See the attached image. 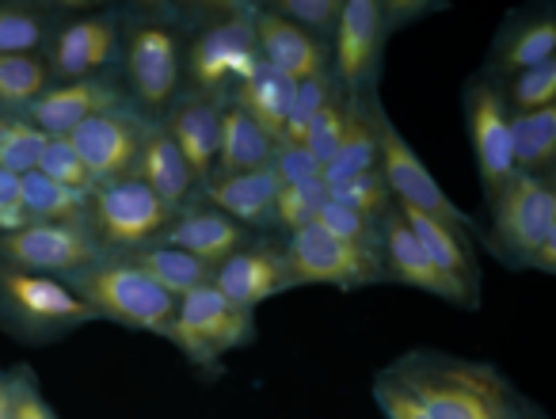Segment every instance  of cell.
<instances>
[{"mask_svg":"<svg viewBox=\"0 0 556 419\" xmlns=\"http://www.w3.org/2000/svg\"><path fill=\"white\" fill-rule=\"evenodd\" d=\"M386 373L401 381L431 419H526L533 411L500 366L454 351H404Z\"/></svg>","mask_w":556,"mask_h":419,"instance_id":"obj_1","label":"cell"},{"mask_svg":"<svg viewBox=\"0 0 556 419\" xmlns=\"http://www.w3.org/2000/svg\"><path fill=\"white\" fill-rule=\"evenodd\" d=\"M118 27H123L118 85L130 111L156 123L184 92V16L179 9H164V4H134L118 12Z\"/></svg>","mask_w":556,"mask_h":419,"instance_id":"obj_2","label":"cell"},{"mask_svg":"<svg viewBox=\"0 0 556 419\" xmlns=\"http://www.w3.org/2000/svg\"><path fill=\"white\" fill-rule=\"evenodd\" d=\"M187 47H184V92L206 96L214 103H229L237 85L255 69L260 47H255V4L225 0V4H202L184 9Z\"/></svg>","mask_w":556,"mask_h":419,"instance_id":"obj_3","label":"cell"},{"mask_svg":"<svg viewBox=\"0 0 556 419\" xmlns=\"http://www.w3.org/2000/svg\"><path fill=\"white\" fill-rule=\"evenodd\" d=\"M65 287L88 305L96 320L126 328V332H146L172 340V320H176V297L164 294L130 256H100L85 271L70 275Z\"/></svg>","mask_w":556,"mask_h":419,"instance_id":"obj_4","label":"cell"},{"mask_svg":"<svg viewBox=\"0 0 556 419\" xmlns=\"http://www.w3.org/2000/svg\"><path fill=\"white\" fill-rule=\"evenodd\" d=\"M88 325L96 317L62 279L0 267V332L20 347H54Z\"/></svg>","mask_w":556,"mask_h":419,"instance_id":"obj_5","label":"cell"},{"mask_svg":"<svg viewBox=\"0 0 556 419\" xmlns=\"http://www.w3.org/2000/svg\"><path fill=\"white\" fill-rule=\"evenodd\" d=\"M260 328L255 313L237 309L225 302L214 287H199L176 302V320H172V347L206 378H222L225 355L255 347Z\"/></svg>","mask_w":556,"mask_h":419,"instance_id":"obj_6","label":"cell"},{"mask_svg":"<svg viewBox=\"0 0 556 419\" xmlns=\"http://www.w3.org/2000/svg\"><path fill=\"white\" fill-rule=\"evenodd\" d=\"M488 249L507 271H530L533 256L556 237V179L515 176L488 202Z\"/></svg>","mask_w":556,"mask_h":419,"instance_id":"obj_7","label":"cell"},{"mask_svg":"<svg viewBox=\"0 0 556 419\" xmlns=\"http://www.w3.org/2000/svg\"><path fill=\"white\" fill-rule=\"evenodd\" d=\"M172 214L138 176L103 183L88 199V233L100 256H134L164 241Z\"/></svg>","mask_w":556,"mask_h":419,"instance_id":"obj_8","label":"cell"},{"mask_svg":"<svg viewBox=\"0 0 556 419\" xmlns=\"http://www.w3.org/2000/svg\"><path fill=\"white\" fill-rule=\"evenodd\" d=\"M370 123H374V138H378V172H381V179H386L396 206L419 210V214H431V218L477 233L469 214L442 191V183L434 179V172L427 168L424 156L416 153V145H412L401 126L389 118L386 103H381V92L370 96Z\"/></svg>","mask_w":556,"mask_h":419,"instance_id":"obj_9","label":"cell"},{"mask_svg":"<svg viewBox=\"0 0 556 419\" xmlns=\"http://www.w3.org/2000/svg\"><path fill=\"white\" fill-rule=\"evenodd\" d=\"M278 244H282V256H287L294 290L336 287V290H343V294H351V290L389 282L386 267H381V256L355 249V244L325 233L320 226H305V229H298V233L278 237Z\"/></svg>","mask_w":556,"mask_h":419,"instance_id":"obj_10","label":"cell"},{"mask_svg":"<svg viewBox=\"0 0 556 419\" xmlns=\"http://www.w3.org/2000/svg\"><path fill=\"white\" fill-rule=\"evenodd\" d=\"M389 39L393 31L381 0H343L340 27L332 35V80L348 100L381 92Z\"/></svg>","mask_w":556,"mask_h":419,"instance_id":"obj_11","label":"cell"},{"mask_svg":"<svg viewBox=\"0 0 556 419\" xmlns=\"http://www.w3.org/2000/svg\"><path fill=\"white\" fill-rule=\"evenodd\" d=\"M118 42H123L118 9L70 12L42 47V62H47L54 85L118 77Z\"/></svg>","mask_w":556,"mask_h":419,"instance_id":"obj_12","label":"cell"},{"mask_svg":"<svg viewBox=\"0 0 556 419\" xmlns=\"http://www.w3.org/2000/svg\"><path fill=\"white\" fill-rule=\"evenodd\" d=\"M462 123L465 138L472 149V164H477V179L484 202H492L515 172V156H510V115L503 103L500 88L488 85L484 77H469L462 85Z\"/></svg>","mask_w":556,"mask_h":419,"instance_id":"obj_13","label":"cell"},{"mask_svg":"<svg viewBox=\"0 0 556 419\" xmlns=\"http://www.w3.org/2000/svg\"><path fill=\"white\" fill-rule=\"evenodd\" d=\"M100 259L92 233L77 226H47L27 221L16 233H0V267L4 271L42 275V279H70Z\"/></svg>","mask_w":556,"mask_h":419,"instance_id":"obj_14","label":"cell"},{"mask_svg":"<svg viewBox=\"0 0 556 419\" xmlns=\"http://www.w3.org/2000/svg\"><path fill=\"white\" fill-rule=\"evenodd\" d=\"M210 287L244 313H255L260 305L275 302L282 294H294V279H290L278 237H255L252 244L232 252L225 264L214 267Z\"/></svg>","mask_w":556,"mask_h":419,"instance_id":"obj_15","label":"cell"},{"mask_svg":"<svg viewBox=\"0 0 556 419\" xmlns=\"http://www.w3.org/2000/svg\"><path fill=\"white\" fill-rule=\"evenodd\" d=\"M556 58V12L553 9H518L495 27L492 42H488L484 65L477 77L488 85L503 88L510 77L533 69L541 62Z\"/></svg>","mask_w":556,"mask_h":419,"instance_id":"obj_16","label":"cell"},{"mask_svg":"<svg viewBox=\"0 0 556 419\" xmlns=\"http://www.w3.org/2000/svg\"><path fill=\"white\" fill-rule=\"evenodd\" d=\"M381 267H386V279L396 282V287H408V290H419V294H431L439 302L454 305V309H465V313H477L480 302L469 297L462 287H457L450 275H442L439 267L431 264L419 241L412 237L408 221L401 218V210H386L381 214Z\"/></svg>","mask_w":556,"mask_h":419,"instance_id":"obj_17","label":"cell"},{"mask_svg":"<svg viewBox=\"0 0 556 419\" xmlns=\"http://www.w3.org/2000/svg\"><path fill=\"white\" fill-rule=\"evenodd\" d=\"M146 123L149 118H141L138 111L123 107V111H108V115L88 118L85 126H77V130L70 134L73 149H77L88 176H92V187L134 176V161H138Z\"/></svg>","mask_w":556,"mask_h":419,"instance_id":"obj_18","label":"cell"},{"mask_svg":"<svg viewBox=\"0 0 556 419\" xmlns=\"http://www.w3.org/2000/svg\"><path fill=\"white\" fill-rule=\"evenodd\" d=\"M126 92L118 77H92V80H73V85H50L39 100L27 107V123L42 130L47 138H70L77 126L88 118L108 115V111H123Z\"/></svg>","mask_w":556,"mask_h":419,"instance_id":"obj_19","label":"cell"},{"mask_svg":"<svg viewBox=\"0 0 556 419\" xmlns=\"http://www.w3.org/2000/svg\"><path fill=\"white\" fill-rule=\"evenodd\" d=\"M278 183L275 168H255V172H214L202 183V202L222 210L225 218L244 226L255 237H275V206H278Z\"/></svg>","mask_w":556,"mask_h":419,"instance_id":"obj_20","label":"cell"},{"mask_svg":"<svg viewBox=\"0 0 556 419\" xmlns=\"http://www.w3.org/2000/svg\"><path fill=\"white\" fill-rule=\"evenodd\" d=\"M134 176H138L172 214H179V210L194 206V202L202 199V187H199V179H194L191 164L179 153V145L172 141L168 126H164L161 118L146 123L138 161H134Z\"/></svg>","mask_w":556,"mask_h":419,"instance_id":"obj_21","label":"cell"},{"mask_svg":"<svg viewBox=\"0 0 556 419\" xmlns=\"http://www.w3.org/2000/svg\"><path fill=\"white\" fill-rule=\"evenodd\" d=\"M255 47H260V58L278 69L282 77L309 80V77H325L332 73V47L313 35H305L302 27L287 24L282 16H275L270 9L255 4Z\"/></svg>","mask_w":556,"mask_h":419,"instance_id":"obj_22","label":"cell"},{"mask_svg":"<svg viewBox=\"0 0 556 419\" xmlns=\"http://www.w3.org/2000/svg\"><path fill=\"white\" fill-rule=\"evenodd\" d=\"M396 210H401V218L408 221V229L419 241V249L431 256V264L439 267L442 275H450L465 294L480 302V290H484V267H480L472 229L450 226V221H439V218H431V214H419V210H408V206H396Z\"/></svg>","mask_w":556,"mask_h":419,"instance_id":"obj_23","label":"cell"},{"mask_svg":"<svg viewBox=\"0 0 556 419\" xmlns=\"http://www.w3.org/2000/svg\"><path fill=\"white\" fill-rule=\"evenodd\" d=\"M252 241H255V233H248L244 226H237L232 218H225L222 210L206 206V202L199 199L194 206L179 210L176 218H172V226H168V233H164L161 244L187 252V256H194L206 267H217V264H225L232 252H240Z\"/></svg>","mask_w":556,"mask_h":419,"instance_id":"obj_24","label":"cell"},{"mask_svg":"<svg viewBox=\"0 0 556 419\" xmlns=\"http://www.w3.org/2000/svg\"><path fill=\"white\" fill-rule=\"evenodd\" d=\"M168 126L172 141L179 145V153L187 156L199 187L214 176L217 164V141H222V103L206 100V96L179 92L176 103L168 107V115L161 118Z\"/></svg>","mask_w":556,"mask_h":419,"instance_id":"obj_25","label":"cell"},{"mask_svg":"<svg viewBox=\"0 0 556 419\" xmlns=\"http://www.w3.org/2000/svg\"><path fill=\"white\" fill-rule=\"evenodd\" d=\"M278 141L255 123L248 111L237 103H222V141H217V164L214 172L229 176V172H255L270 168Z\"/></svg>","mask_w":556,"mask_h":419,"instance_id":"obj_26","label":"cell"},{"mask_svg":"<svg viewBox=\"0 0 556 419\" xmlns=\"http://www.w3.org/2000/svg\"><path fill=\"white\" fill-rule=\"evenodd\" d=\"M70 12L65 4H31V0H0V58L4 54H42L54 27Z\"/></svg>","mask_w":556,"mask_h":419,"instance_id":"obj_27","label":"cell"},{"mask_svg":"<svg viewBox=\"0 0 556 419\" xmlns=\"http://www.w3.org/2000/svg\"><path fill=\"white\" fill-rule=\"evenodd\" d=\"M290 96H294V80L282 77L278 69H270L267 62H255V69L248 73L237 85V92L229 96V103H237L240 111L255 118L263 130L275 141H282V126H287V111H290Z\"/></svg>","mask_w":556,"mask_h":419,"instance_id":"obj_28","label":"cell"},{"mask_svg":"<svg viewBox=\"0 0 556 419\" xmlns=\"http://www.w3.org/2000/svg\"><path fill=\"white\" fill-rule=\"evenodd\" d=\"M366 172H378V138H374V123H370V96L348 100L343 141H340V153L325 168V187L332 191V187L348 183L355 176H366Z\"/></svg>","mask_w":556,"mask_h":419,"instance_id":"obj_29","label":"cell"},{"mask_svg":"<svg viewBox=\"0 0 556 419\" xmlns=\"http://www.w3.org/2000/svg\"><path fill=\"white\" fill-rule=\"evenodd\" d=\"M510 156L518 176L556 179V107L510 115Z\"/></svg>","mask_w":556,"mask_h":419,"instance_id":"obj_30","label":"cell"},{"mask_svg":"<svg viewBox=\"0 0 556 419\" xmlns=\"http://www.w3.org/2000/svg\"><path fill=\"white\" fill-rule=\"evenodd\" d=\"M20 191H24L27 221L88 229V199H92V194L73 191V187H62V183H54V179L39 176V172H31V176H20Z\"/></svg>","mask_w":556,"mask_h":419,"instance_id":"obj_31","label":"cell"},{"mask_svg":"<svg viewBox=\"0 0 556 419\" xmlns=\"http://www.w3.org/2000/svg\"><path fill=\"white\" fill-rule=\"evenodd\" d=\"M130 259L164 290V294L176 297V302L184 294H191V290L210 287V279H214V267L199 264L194 256H187V252H179V249H168V244H153V249H146V252H134Z\"/></svg>","mask_w":556,"mask_h":419,"instance_id":"obj_32","label":"cell"},{"mask_svg":"<svg viewBox=\"0 0 556 419\" xmlns=\"http://www.w3.org/2000/svg\"><path fill=\"white\" fill-rule=\"evenodd\" d=\"M54 85L42 54H4L0 58V111L24 118L27 107Z\"/></svg>","mask_w":556,"mask_h":419,"instance_id":"obj_33","label":"cell"},{"mask_svg":"<svg viewBox=\"0 0 556 419\" xmlns=\"http://www.w3.org/2000/svg\"><path fill=\"white\" fill-rule=\"evenodd\" d=\"M500 96L507 103V115H530V111L556 107V58L510 77L500 88Z\"/></svg>","mask_w":556,"mask_h":419,"instance_id":"obj_34","label":"cell"},{"mask_svg":"<svg viewBox=\"0 0 556 419\" xmlns=\"http://www.w3.org/2000/svg\"><path fill=\"white\" fill-rule=\"evenodd\" d=\"M313 226H320L325 233L340 237V241L355 244V249L381 256V218H370V214H363V210H351V206H343V202L328 199Z\"/></svg>","mask_w":556,"mask_h":419,"instance_id":"obj_35","label":"cell"},{"mask_svg":"<svg viewBox=\"0 0 556 419\" xmlns=\"http://www.w3.org/2000/svg\"><path fill=\"white\" fill-rule=\"evenodd\" d=\"M328 202V187L325 179H313V183H294L278 191V206H275V233H298V229L313 226L317 214Z\"/></svg>","mask_w":556,"mask_h":419,"instance_id":"obj_36","label":"cell"},{"mask_svg":"<svg viewBox=\"0 0 556 419\" xmlns=\"http://www.w3.org/2000/svg\"><path fill=\"white\" fill-rule=\"evenodd\" d=\"M263 9H270L275 16L287 20V24L302 27L305 35H313V39L332 47V35H336V27H340L343 0H270V4H263Z\"/></svg>","mask_w":556,"mask_h":419,"instance_id":"obj_37","label":"cell"},{"mask_svg":"<svg viewBox=\"0 0 556 419\" xmlns=\"http://www.w3.org/2000/svg\"><path fill=\"white\" fill-rule=\"evenodd\" d=\"M332 92H336L332 73H325V77L298 80L294 96H290L287 126H282V141H294V145H302L305 134H309V126H313V118L325 111V103L332 100Z\"/></svg>","mask_w":556,"mask_h":419,"instance_id":"obj_38","label":"cell"},{"mask_svg":"<svg viewBox=\"0 0 556 419\" xmlns=\"http://www.w3.org/2000/svg\"><path fill=\"white\" fill-rule=\"evenodd\" d=\"M343 123H348V96L336 88L332 100L325 103V111H320L317 118H313L309 134H305L302 145L313 153V161L320 164V168H328L332 164V156L340 153V141H343Z\"/></svg>","mask_w":556,"mask_h":419,"instance_id":"obj_39","label":"cell"},{"mask_svg":"<svg viewBox=\"0 0 556 419\" xmlns=\"http://www.w3.org/2000/svg\"><path fill=\"white\" fill-rule=\"evenodd\" d=\"M42 145H47V134L35 130L27 118H12L9 134L0 141V168L12 176H31V172H39Z\"/></svg>","mask_w":556,"mask_h":419,"instance_id":"obj_40","label":"cell"},{"mask_svg":"<svg viewBox=\"0 0 556 419\" xmlns=\"http://www.w3.org/2000/svg\"><path fill=\"white\" fill-rule=\"evenodd\" d=\"M9 419H62L42 393L39 373L27 363H16L9 370Z\"/></svg>","mask_w":556,"mask_h":419,"instance_id":"obj_41","label":"cell"},{"mask_svg":"<svg viewBox=\"0 0 556 419\" xmlns=\"http://www.w3.org/2000/svg\"><path fill=\"white\" fill-rule=\"evenodd\" d=\"M39 176L54 179V183H62V187H73V191H85V194L96 191L92 176H88L85 161L77 156L70 138H47L42 156H39Z\"/></svg>","mask_w":556,"mask_h":419,"instance_id":"obj_42","label":"cell"},{"mask_svg":"<svg viewBox=\"0 0 556 419\" xmlns=\"http://www.w3.org/2000/svg\"><path fill=\"white\" fill-rule=\"evenodd\" d=\"M328 199L343 202V206H351V210H363L370 218H381L386 210H393V194H389L381 172H366V176H355V179H348V183L332 187Z\"/></svg>","mask_w":556,"mask_h":419,"instance_id":"obj_43","label":"cell"},{"mask_svg":"<svg viewBox=\"0 0 556 419\" xmlns=\"http://www.w3.org/2000/svg\"><path fill=\"white\" fill-rule=\"evenodd\" d=\"M370 396H374V404H378V411H381V419H431L427 416V408L416 401V396L408 393V389L401 385V381H393L386 370L374 378V385H370Z\"/></svg>","mask_w":556,"mask_h":419,"instance_id":"obj_44","label":"cell"},{"mask_svg":"<svg viewBox=\"0 0 556 419\" xmlns=\"http://www.w3.org/2000/svg\"><path fill=\"white\" fill-rule=\"evenodd\" d=\"M270 168H275V176H278V183H282V187L313 183V179H325V168H320V164L313 161L309 149H305V145H294V141H278L275 161H270Z\"/></svg>","mask_w":556,"mask_h":419,"instance_id":"obj_45","label":"cell"},{"mask_svg":"<svg viewBox=\"0 0 556 419\" xmlns=\"http://www.w3.org/2000/svg\"><path fill=\"white\" fill-rule=\"evenodd\" d=\"M20 226H27L20 176H12V172L0 168V233H16Z\"/></svg>","mask_w":556,"mask_h":419,"instance_id":"obj_46","label":"cell"},{"mask_svg":"<svg viewBox=\"0 0 556 419\" xmlns=\"http://www.w3.org/2000/svg\"><path fill=\"white\" fill-rule=\"evenodd\" d=\"M381 9H386L389 31L396 35V31H404V27H416L419 20L442 12L446 4H431V0H381Z\"/></svg>","mask_w":556,"mask_h":419,"instance_id":"obj_47","label":"cell"},{"mask_svg":"<svg viewBox=\"0 0 556 419\" xmlns=\"http://www.w3.org/2000/svg\"><path fill=\"white\" fill-rule=\"evenodd\" d=\"M0 419H9V370H0Z\"/></svg>","mask_w":556,"mask_h":419,"instance_id":"obj_48","label":"cell"},{"mask_svg":"<svg viewBox=\"0 0 556 419\" xmlns=\"http://www.w3.org/2000/svg\"><path fill=\"white\" fill-rule=\"evenodd\" d=\"M12 118H16V115H4V111H0V141H4V134H9Z\"/></svg>","mask_w":556,"mask_h":419,"instance_id":"obj_49","label":"cell"},{"mask_svg":"<svg viewBox=\"0 0 556 419\" xmlns=\"http://www.w3.org/2000/svg\"><path fill=\"white\" fill-rule=\"evenodd\" d=\"M526 419H545V416H541V411H530V416H526Z\"/></svg>","mask_w":556,"mask_h":419,"instance_id":"obj_50","label":"cell"}]
</instances>
